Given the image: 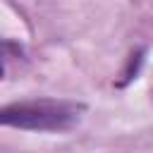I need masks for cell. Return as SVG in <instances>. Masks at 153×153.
<instances>
[{
	"label": "cell",
	"mask_w": 153,
	"mask_h": 153,
	"mask_svg": "<svg viewBox=\"0 0 153 153\" xmlns=\"http://www.w3.org/2000/svg\"><path fill=\"white\" fill-rule=\"evenodd\" d=\"M84 112V105L72 100L55 98H33L14 100L2 105L0 122L22 131H67L72 129Z\"/></svg>",
	"instance_id": "obj_1"
},
{
	"label": "cell",
	"mask_w": 153,
	"mask_h": 153,
	"mask_svg": "<svg viewBox=\"0 0 153 153\" xmlns=\"http://www.w3.org/2000/svg\"><path fill=\"white\" fill-rule=\"evenodd\" d=\"M146 45H139V48H134L129 55H127V62H124V69H122V79L117 81V86L120 88H124V86H129L139 74H141V67H143V62H146Z\"/></svg>",
	"instance_id": "obj_2"
}]
</instances>
